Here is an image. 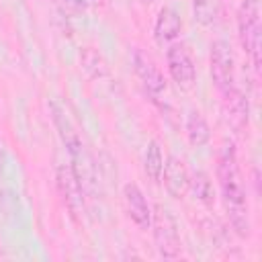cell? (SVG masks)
<instances>
[{
  "label": "cell",
  "mask_w": 262,
  "mask_h": 262,
  "mask_svg": "<svg viewBox=\"0 0 262 262\" xmlns=\"http://www.w3.org/2000/svg\"><path fill=\"white\" fill-rule=\"evenodd\" d=\"M260 4L258 0H242L237 8V37L242 49L252 59L256 74L260 72Z\"/></svg>",
  "instance_id": "7a4b0ae2"
},
{
  "label": "cell",
  "mask_w": 262,
  "mask_h": 262,
  "mask_svg": "<svg viewBox=\"0 0 262 262\" xmlns=\"http://www.w3.org/2000/svg\"><path fill=\"white\" fill-rule=\"evenodd\" d=\"M166 66L170 72V78L176 82L178 88L190 90L196 82V68L192 63V57L182 43H170L166 51Z\"/></svg>",
  "instance_id": "8992f818"
},
{
  "label": "cell",
  "mask_w": 262,
  "mask_h": 262,
  "mask_svg": "<svg viewBox=\"0 0 262 262\" xmlns=\"http://www.w3.org/2000/svg\"><path fill=\"white\" fill-rule=\"evenodd\" d=\"M57 188L61 192V199L66 203V207L70 209L72 215H78L84 211V186L74 170L72 164H59L57 166Z\"/></svg>",
  "instance_id": "52a82bcc"
},
{
  "label": "cell",
  "mask_w": 262,
  "mask_h": 262,
  "mask_svg": "<svg viewBox=\"0 0 262 262\" xmlns=\"http://www.w3.org/2000/svg\"><path fill=\"white\" fill-rule=\"evenodd\" d=\"M80 63H82L84 72H86L90 78H102V76H106V61H104V57H102L96 49H92V47L82 49V53H80Z\"/></svg>",
  "instance_id": "2e32d148"
},
{
  "label": "cell",
  "mask_w": 262,
  "mask_h": 262,
  "mask_svg": "<svg viewBox=\"0 0 262 262\" xmlns=\"http://www.w3.org/2000/svg\"><path fill=\"white\" fill-rule=\"evenodd\" d=\"M151 231H154V242L156 250L162 258L174 260L180 256V233H178V223L174 215L166 207H158L156 213H151Z\"/></svg>",
  "instance_id": "3957f363"
},
{
  "label": "cell",
  "mask_w": 262,
  "mask_h": 262,
  "mask_svg": "<svg viewBox=\"0 0 262 262\" xmlns=\"http://www.w3.org/2000/svg\"><path fill=\"white\" fill-rule=\"evenodd\" d=\"M139 2H141V4H151L154 0H139Z\"/></svg>",
  "instance_id": "ac0fdd59"
},
{
  "label": "cell",
  "mask_w": 262,
  "mask_h": 262,
  "mask_svg": "<svg viewBox=\"0 0 262 262\" xmlns=\"http://www.w3.org/2000/svg\"><path fill=\"white\" fill-rule=\"evenodd\" d=\"M123 199H125V207H127L129 219L141 231L149 229V225H151V207H149L145 194L141 192V188L135 182H127L123 186Z\"/></svg>",
  "instance_id": "30bf717a"
},
{
  "label": "cell",
  "mask_w": 262,
  "mask_h": 262,
  "mask_svg": "<svg viewBox=\"0 0 262 262\" xmlns=\"http://www.w3.org/2000/svg\"><path fill=\"white\" fill-rule=\"evenodd\" d=\"M162 168H164V156H162V147L158 139H151L145 147V156H143V170L147 174V178L151 182H160L162 176Z\"/></svg>",
  "instance_id": "9a60e30c"
},
{
  "label": "cell",
  "mask_w": 262,
  "mask_h": 262,
  "mask_svg": "<svg viewBox=\"0 0 262 262\" xmlns=\"http://www.w3.org/2000/svg\"><path fill=\"white\" fill-rule=\"evenodd\" d=\"M215 172H217V182L221 188V196L227 209L229 223L237 235L248 237L252 233V225H250V215H248L246 188H244V180H242V172L237 164L235 145L231 141H227L221 147Z\"/></svg>",
  "instance_id": "6da1fadb"
},
{
  "label": "cell",
  "mask_w": 262,
  "mask_h": 262,
  "mask_svg": "<svg viewBox=\"0 0 262 262\" xmlns=\"http://www.w3.org/2000/svg\"><path fill=\"white\" fill-rule=\"evenodd\" d=\"M192 14L199 25H213L219 16V0H192Z\"/></svg>",
  "instance_id": "e0dca14e"
},
{
  "label": "cell",
  "mask_w": 262,
  "mask_h": 262,
  "mask_svg": "<svg viewBox=\"0 0 262 262\" xmlns=\"http://www.w3.org/2000/svg\"><path fill=\"white\" fill-rule=\"evenodd\" d=\"M180 29H182V20H180V14L174 10V8H168L164 6L158 16H156V25H154V39L158 45H166V43H172L178 35H180Z\"/></svg>",
  "instance_id": "7c38bea8"
},
{
  "label": "cell",
  "mask_w": 262,
  "mask_h": 262,
  "mask_svg": "<svg viewBox=\"0 0 262 262\" xmlns=\"http://www.w3.org/2000/svg\"><path fill=\"white\" fill-rule=\"evenodd\" d=\"M133 70L137 74V78L141 80V84L147 88V92L151 94H162L168 86L162 70L156 66V61L141 49L133 51Z\"/></svg>",
  "instance_id": "9c48e42d"
},
{
  "label": "cell",
  "mask_w": 262,
  "mask_h": 262,
  "mask_svg": "<svg viewBox=\"0 0 262 262\" xmlns=\"http://www.w3.org/2000/svg\"><path fill=\"white\" fill-rule=\"evenodd\" d=\"M188 178H190V174H188L184 162L178 160L176 156H168L166 164L162 168V176H160L166 192L172 199H184L188 192Z\"/></svg>",
  "instance_id": "8fae6325"
},
{
  "label": "cell",
  "mask_w": 262,
  "mask_h": 262,
  "mask_svg": "<svg viewBox=\"0 0 262 262\" xmlns=\"http://www.w3.org/2000/svg\"><path fill=\"white\" fill-rule=\"evenodd\" d=\"M188 190H192L194 199L201 201L203 205H213V201H215L213 180L203 170H196L194 174H190V178H188Z\"/></svg>",
  "instance_id": "5bb4252c"
},
{
  "label": "cell",
  "mask_w": 262,
  "mask_h": 262,
  "mask_svg": "<svg viewBox=\"0 0 262 262\" xmlns=\"http://www.w3.org/2000/svg\"><path fill=\"white\" fill-rule=\"evenodd\" d=\"M186 137L192 147H203L211 139V129L207 119L199 111H190L186 117Z\"/></svg>",
  "instance_id": "4fadbf2b"
},
{
  "label": "cell",
  "mask_w": 262,
  "mask_h": 262,
  "mask_svg": "<svg viewBox=\"0 0 262 262\" xmlns=\"http://www.w3.org/2000/svg\"><path fill=\"white\" fill-rule=\"evenodd\" d=\"M0 156H2V154H0Z\"/></svg>",
  "instance_id": "d6986e66"
},
{
  "label": "cell",
  "mask_w": 262,
  "mask_h": 262,
  "mask_svg": "<svg viewBox=\"0 0 262 262\" xmlns=\"http://www.w3.org/2000/svg\"><path fill=\"white\" fill-rule=\"evenodd\" d=\"M49 113H51V121L57 129V135L61 139V143L66 145L68 154L72 156V166H78V164H88V156H86V149H84V143H82V137L80 133L76 131V127L72 125L70 117L63 113V108L57 104V102H51L49 104Z\"/></svg>",
  "instance_id": "5b68a950"
},
{
  "label": "cell",
  "mask_w": 262,
  "mask_h": 262,
  "mask_svg": "<svg viewBox=\"0 0 262 262\" xmlns=\"http://www.w3.org/2000/svg\"><path fill=\"white\" fill-rule=\"evenodd\" d=\"M209 63H211V80L221 94L235 86V57L231 45L225 39L213 41Z\"/></svg>",
  "instance_id": "277c9868"
},
{
  "label": "cell",
  "mask_w": 262,
  "mask_h": 262,
  "mask_svg": "<svg viewBox=\"0 0 262 262\" xmlns=\"http://www.w3.org/2000/svg\"><path fill=\"white\" fill-rule=\"evenodd\" d=\"M221 96H223V117H225L227 125L231 129H235L237 133H242L248 127V119H250L248 98L244 96V92L237 86L229 88Z\"/></svg>",
  "instance_id": "ba28073f"
}]
</instances>
